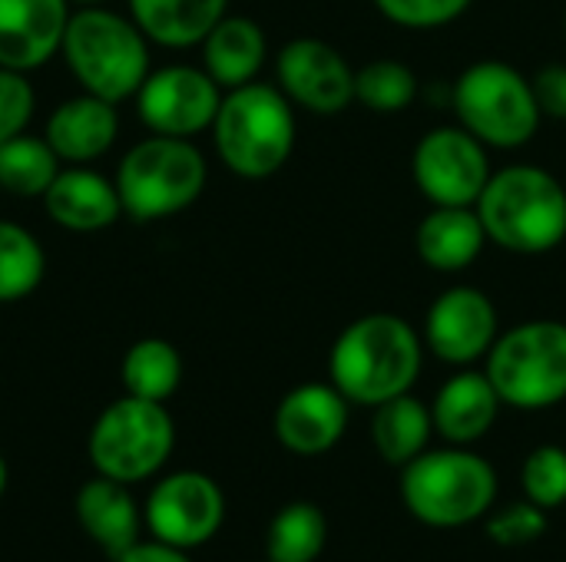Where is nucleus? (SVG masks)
I'll return each instance as SVG.
<instances>
[{
  "mask_svg": "<svg viewBox=\"0 0 566 562\" xmlns=\"http://www.w3.org/2000/svg\"><path fill=\"white\" fill-rule=\"evenodd\" d=\"M143 520L159 543L192 550L219 533L226 520V497L212 477L199 470H179L153 487Z\"/></svg>",
  "mask_w": 566,
  "mask_h": 562,
  "instance_id": "f8f14e48",
  "label": "nucleus"
},
{
  "mask_svg": "<svg viewBox=\"0 0 566 562\" xmlns=\"http://www.w3.org/2000/svg\"><path fill=\"white\" fill-rule=\"evenodd\" d=\"M60 53L83 86L109 103H123L139 93L149 70V36L133 17L113 13L106 7H80L70 13Z\"/></svg>",
  "mask_w": 566,
  "mask_h": 562,
  "instance_id": "7ed1b4c3",
  "label": "nucleus"
},
{
  "mask_svg": "<svg viewBox=\"0 0 566 562\" xmlns=\"http://www.w3.org/2000/svg\"><path fill=\"white\" fill-rule=\"evenodd\" d=\"M279 89L315 116H338L355 103V66L318 36H295L275 56Z\"/></svg>",
  "mask_w": 566,
  "mask_h": 562,
  "instance_id": "ddd939ff",
  "label": "nucleus"
},
{
  "mask_svg": "<svg viewBox=\"0 0 566 562\" xmlns=\"http://www.w3.org/2000/svg\"><path fill=\"white\" fill-rule=\"evenodd\" d=\"M46 252L33 232L0 219V305L23 301L43 285Z\"/></svg>",
  "mask_w": 566,
  "mask_h": 562,
  "instance_id": "cd10ccee",
  "label": "nucleus"
},
{
  "mask_svg": "<svg viewBox=\"0 0 566 562\" xmlns=\"http://www.w3.org/2000/svg\"><path fill=\"white\" fill-rule=\"evenodd\" d=\"M3 490H7V464L0 457V497H3Z\"/></svg>",
  "mask_w": 566,
  "mask_h": 562,
  "instance_id": "c9c22d12",
  "label": "nucleus"
},
{
  "mask_svg": "<svg viewBox=\"0 0 566 562\" xmlns=\"http://www.w3.org/2000/svg\"><path fill=\"white\" fill-rule=\"evenodd\" d=\"M401 500L424 527H471L488 517L497 500V470L491 460L458 444L424 450L401 467Z\"/></svg>",
  "mask_w": 566,
  "mask_h": 562,
  "instance_id": "39448f33",
  "label": "nucleus"
},
{
  "mask_svg": "<svg viewBox=\"0 0 566 562\" xmlns=\"http://www.w3.org/2000/svg\"><path fill=\"white\" fill-rule=\"evenodd\" d=\"M381 17L408 30H438L454 23L474 0H371Z\"/></svg>",
  "mask_w": 566,
  "mask_h": 562,
  "instance_id": "7c9ffc66",
  "label": "nucleus"
},
{
  "mask_svg": "<svg viewBox=\"0 0 566 562\" xmlns=\"http://www.w3.org/2000/svg\"><path fill=\"white\" fill-rule=\"evenodd\" d=\"M484 374L507 407H557L566 401V325L537 318L497 335Z\"/></svg>",
  "mask_w": 566,
  "mask_h": 562,
  "instance_id": "6e6552de",
  "label": "nucleus"
},
{
  "mask_svg": "<svg viewBox=\"0 0 566 562\" xmlns=\"http://www.w3.org/2000/svg\"><path fill=\"white\" fill-rule=\"evenodd\" d=\"M222 103V86L202 70L172 63L153 70L136 93V106L149 132L192 139L202 129H212Z\"/></svg>",
  "mask_w": 566,
  "mask_h": 562,
  "instance_id": "9b49d317",
  "label": "nucleus"
},
{
  "mask_svg": "<svg viewBox=\"0 0 566 562\" xmlns=\"http://www.w3.org/2000/svg\"><path fill=\"white\" fill-rule=\"evenodd\" d=\"M76 3H83V7H96V3H103V0H76Z\"/></svg>",
  "mask_w": 566,
  "mask_h": 562,
  "instance_id": "e433bc0d",
  "label": "nucleus"
},
{
  "mask_svg": "<svg viewBox=\"0 0 566 562\" xmlns=\"http://www.w3.org/2000/svg\"><path fill=\"white\" fill-rule=\"evenodd\" d=\"M371 444L381 454V460H388L391 467H405L411 464L418 454L428 450V441L434 434V421H431V407L418 397L398 394L378 407H371Z\"/></svg>",
  "mask_w": 566,
  "mask_h": 562,
  "instance_id": "b1692460",
  "label": "nucleus"
},
{
  "mask_svg": "<svg viewBox=\"0 0 566 562\" xmlns=\"http://www.w3.org/2000/svg\"><path fill=\"white\" fill-rule=\"evenodd\" d=\"M206 176V156L192 146V139L153 132L123 156L113 182L119 189L123 215L156 222L189 209L202 195Z\"/></svg>",
  "mask_w": 566,
  "mask_h": 562,
  "instance_id": "423d86ee",
  "label": "nucleus"
},
{
  "mask_svg": "<svg viewBox=\"0 0 566 562\" xmlns=\"http://www.w3.org/2000/svg\"><path fill=\"white\" fill-rule=\"evenodd\" d=\"M50 219L70 232H99L123 215L119 189L113 179L86 166H66L43 192Z\"/></svg>",
  "mask_w": 566,
  "mask_h": 562,
  "instance_id": "a211bd4d",
  "label": "nucleus"
},
{
  "mask_svg": "<svg viewBox=\"0 0 566 562\" xmlns=\"http://www.w3.org/2000/svg\"><path fill=\"white\" fill-rule=\"evenodd\" d=\"M119 378H123L126 394L166 404L182 384V358L169 341L143 338L123 354Z\"/></svg>",
  "mask_w": 566,
  "mask_h": 562,
  "instance_id": "393cba45",
  "label": "nucleus"
},
{
  "mask_svg": "<svg viewBox=\"0 0 566 562\" xmlns=\"http://www.w3.org/2000/svg\"><path fill=\"white\" fill-rule=\"evenodd\" d=\"M424 338L391 311L355 318L332 344L328 374L348 404L378 407L408 394L421 374Z\"/></svg>",
  "mask_w": 566,
  "mask_h": 562,
  "instance_id": "f257e3e1",
  "label": "nucleus"
},
{
  "mask_svg": "<svg viewBox=\"0 0 566 562\" xmlns=\"http://www.w3.org/2000/svg\"><path fill=\"white\" fill-rule=\"evenodd\" d=\"M275 437L298 457L328 454L348 427V397L335 384L308 381L292 388L275 407Z\"/></svg>",
  "mask_w": 566,
  "mask_h": 562,
  "instance_id": "2eb2a0df",
  "label": "nucleus"
},
{
  "mask_svg": "<svg viewBox=\"0 0 566 562\" xmlns=\"http://www.w3.org/2000/svg\"><path fill=\"white\" fill-rule=\"evenodd\" d=\"M564 33H566V17H564Z\"/></svg>",
  "mask_w": 566,
  "mask_h": 562,
  "instance_id": "4c0bfd02",
  "label": "nucleus"
},
{
  "mask_svg": "<svg viewBox=\"0 0 566 562\" xmlns=\"http://www.w3.org/2000/svg\"><path fill=\"white\" fill-rule=\"evenodd\" d=\"M328 543V520L315 503H289L282 507L265 533L269 562H315Z\"/></svg>",
  "mask_w": 566,
  "mask_h": 562,
  "instance_id": "a878e982",
  "label": "nucleus"
},
{
  "mask_svg": "<svg viewBox=\"0 0 566 562\" xmlns=\"http://www.w3.org/2000/svg\"><path fill=\"white\" fill-rule=\"evenodd\" d=\"M216 152L242 179L275 176L295 149L292 99L272 83H245L222 93L212 123Z\"/></svg>",
  "mask_w": 566,
  "mask_h": 562,
  "instance_id": "20e7f679",
  "label": "nucleus"
},
{
  "mask_svg": "<svg viewBox=\"0 0 566 562\" xmlns=\"http://www.w3.org/2000/svg\"><path fill=\"white\" fill-rule=\"evenodd\" d=\"M504 401L484 371H461L448 378L431 404L434 431L458 447L478 444L497 421Z\"/></svg>",
  "mask_w": 566,
  "mask_h": 562,
  "instance_id": "aec40b11",
  "label": "nucleus"
},
{
  "mask_svg": "<svg viewBox=\"0 0 566 562\" xmlns=\"http://www.w3.org/2000/svg\"><path fill=\"white\" fill-rule=\"evenodd\" d=\"M229 0H129L136 26L159 46H196L226 17Z\"/></svg>",
  "mask_w": 566,
  "mask_h": 562,
  "instance_id": "5701e85b",
  "label": "nucleus"
},
{
  "mask_svg": "<svg viewBox=\"0 0 566 562\" xmlns=\"http://www.w3.org/2000/svg\"><path fill=\"white\" fill-rule=\"evenodd\" d=\"M70 0H0V66L30 73L63 43Z\"/></svg>",
  "mask_w": 566,
  "mask_h": 562,
  "instance_id": "dca6fc26",
  "label": "nucleus"
},
{
  "mask_svg": "<svg viewBox=\"0 0 566 562\" xmlns=\"http://www.w3.org/2000/svg\"><path fill=\"white\" fill-rule=\"evenodd\" d=\"M521 487L541 510H557L566 503V450L557 444H541L527 454L521 467Z\"/></svg>",
  "mask_w": 566,
  "mask_h": 562,
  "instance_id": "c756f323",
  "label": "nucleus"
},
{
  "mask_svg": "<svg viewBox=\"0 0 566 562\" xmlns=\"http://www.w3.org/2000/svg\"><path fill=\"white\" fill-rule=\"evenodd\" d=\"M116 562H192V560L186 556V550L153 540V543H136L126 556H119Z\"/></svg>",
  "mask_w": 566,
  "mask_h": 562,
  "instance_id": "f704fd0d",
  "label": "nucleus"
},
{
  "mask_svg": "<svg viewBox=\"0 0 566 562\" xmlns=\"http://www.w3.org/2000/svg\"><path fill=\"white\" fill-rule=\"evenodd\" d=\"M76 520L113 562L139 543V510L119 480L96 474L90 484H83L76 494Z\"/></svg>",
  "mask_w": 566,
  "mask_h": 562,
  "instance_id": "412c9836",
  "label": "nucleus"
},
{
  "mask_svg": "<svg viewBox=\"0 0 566 562\" xmlns=\"http://www.w3.org/2000/svg\"><path fill=\"white\" fill-rule=\"evenodd\" d=\"M60 172V156L43 136H13L0 142V189L23 199H43Z\"/></svg>",
  "mask_w": 566,
  "mask_h": 562,
  "instance_id": "bb28decb",
  "label": "nucleus"
},
{
  "mask_svg": "<svg viewBox=\"0 0 566 562\" xmlns=\"http://www.w3.org/2000/svg\"><path fill=\"white\" fill-rule=\"evenodd\" d=\"M116 136H119L116 103L99 99L93 93L63 99L50 113L46 132H43V139L60 156V162H70V166H86L99 159L103 152H109Z\"/></svg>",
  "mask_w": 566,
  "mask_h": 562,
  "instance_id": "f3484780",
  "label": "nucleus"
},
{
  "mask_svg": "<svg viewBox=\"0 0 566 562\" xmlns=\"http://www.w3.org/2000/svg\"><path fill=\"white\" fill-rule=\"evenodd\" d=\"M269 43L255 20L249 17H222L202 40V70L222 86L235 89L259 76L265 63Z\"/></svg>",
  "mask_w": 566,
  "mask_h": 562,
  "instance_id": "4be33fe9",
  "label": "nucleus"
},
{
  "mask_svg": "<svg viewBox=\"0 0 566 562\" xmlns=\"http://www.w3.org/2000/svg\"><path fill=\"white\" fill-rule=\"evenodd\" d=\"M488 146L464 126L428 129L411 156V176L431 205H478L491 179Z\"/></svg>",
  "mask_w": 566,
  "mask_h": 562,
  "instance_id": "9d476101",
  "label": "nucleus"
},
{
  "mask_svg": "<svg viewBox=\"0 0 566 562\" xmlns=\"http://www.w3.org/2000/svg\"><path fill=\"white\" fill-rule=\"evenodd\" d=\"M497 341V308L488 291L474 285H454L438 295L424 315V344L444 364L468 368Z\"/></svg>",
  "mask_w": 566,
  "mask_h": 562,
  "instance_id": "4468645a",
  "label": "nucleus"
},
{
  "mask_svg": "<svg viewBox=\"0 0 566 562\" xmlns=\"http://www.w3.org/2000/svg\"><path fill=\"white\" fill-rule=\"evenodd\" d=\"M454 116L488 149H521L541 129L531 76L504 60H478L454 79Z\"/></svg>",
  "mask_w": 566,
  "mask_h": 562,
  "instance_id": "0eeeda50",
  "label": "nucleus"
},
{
  "mask_svg": "<svg viewBox=\"0 0 566 562\" xmlns=\"http://www.w3.org/2000/svg\"><path fill=\"white\" fill-rule=\"evenodd\" d=\"M265 562H269V560H265Z\"/></svg>",
  "mask_w": 566,
  "mask_h": 562,
  "instance_id": "58836bf2",
  "label": "nucleus"
},
{
  "mask_svg": "<svg viewBox=\"0 0 566 562\" xmlns=\"http://www.w3.org/2000/svg\"><path fill=\"white\" fill-rule=\"evenodd\" d=\"M478 215L488 242L514 255H547L566 242V189L541 166H507L491 172Z\"/></svg>",
  "mask_w": 566,
  "mask_h": 562,
  "instance_id": "f03ea898",
  "label": "nucleus"
},
{
  "mask_svg": "<svg viewBox=\"0 0 566 562\" xmlns=\"http://www.w3.org/2000/svg\"><path fill=\"white\" fill-rule=\"evenodd\" d=\"M418 96V76L401 60H371L355 70V99L371 113H401Z\"/></svg>",
  "mask_w": 566,
  "mask_h": 562,
  "instance_id": "c85d7f7f",
  "label": "nucleus"
},
{
  "mask_svg": "<svg viewBox=\"0 0 566 562\" xmlns=\"http://www.w3.org/2000/svg\"><path fill=\"white\" fill-rule=\"evenodd\" d=\"M176 444V424L159 401L119 397L113 401L90 431V464L99 477L119 484H139L163 470Z\"/></svg>",
  "mask_w": 566,
  "mask_h": 562,
  "instance_id": "1a4fd4ad",
  "label": "nucleus"
},
{
  "mask_svg": "<svg viewBox=\"0 0 566 562\" xmlns=\"http://www.w3.org/2000/svg\"><path fill=\"white\" fill-rule=\"evenodd\" d=\"M547 533V510H541L537 503L524 500V503H514L494 517H488V537L504 547V550H521V547H531L537 543L541 537Z\"/></svg>",
  "mask_w": 566,
  "mask_h": 562,
  "instance_id": "2f4dec72",
  "label": "nucleus"
},
{
  "mask_svg": "<svg viewBox=\"0 0 566 562\" xmlns=\"http://www.w3.org/2000/svg\"><path fill=\"white\" fill-rule=\"evenodd\" d=\"M484 245L488 232L474 205H431L415 232L418 258L441 275L471 268L481 258Z\"/></svg>",
  "mask_w": 566,
  "mask_h": 562,
  "instance_id": "6ab92c4d",
  "label": "nucleus"
},
{
  "mask_svg": "<svg viewBox=\"0 0 566 562\" xmlns=\"http://www.w3.org/2000/svg\"><path fill=\"white\" fill-rule=\"evenodd\" d=\"M541 116L566 119V63H547L531 76Z\"/></svg>",
  "mask_w": 566,
  "mask_h": 562,
  "instance_id": "72a5a7b5",
  "label": "nucleus"
},
{
  "mask_svg": "<svg viewBox=\"0 0 566 562\" xmlns=\"http://www.w3.org/2000/svg\"><path fill=\"white\" fill-rule=\"evenodd\" d=\"M36 96L27 83V73L0 66V142L20 136L33 116Z\"/></svg>",
  "mask_w": 566,
  "mask_h": 562,
  "instance_id": "473e14b6",
  "label": "nucleus"
}]
</instances>
